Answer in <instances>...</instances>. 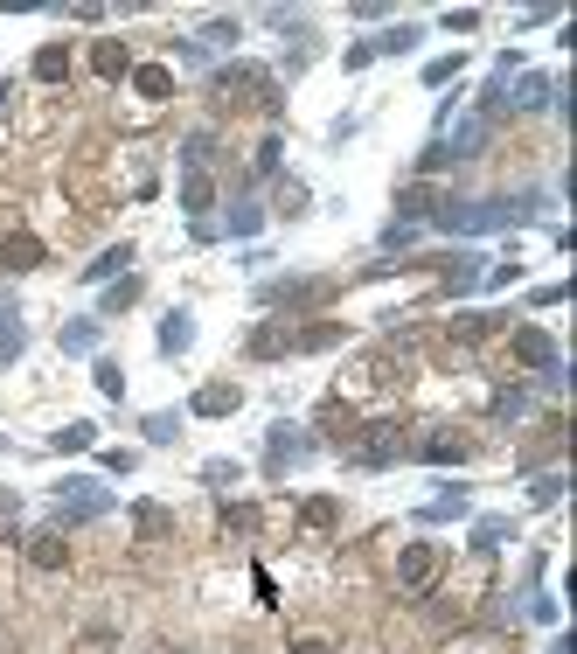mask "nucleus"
Returning <instances> with one entry per match:
<instances>
[{
  "instance_id": "1",
  "label": "nucleus",
  "mask_w": 577,
  "mask_h": 654,
  "mask_svg": "<svg viewBox=\"0 0 577 654\" xmlns=\"http://www.w3.org/2000/svg\"><path fill=\"white\" fill-rule=\"evenodd\" d=\"M529 202H536V195H487V202H438V209H432V230H445V237H487V230H515V223H529Z\"/></svg>"
},
{
  "instance_id": "2",
  "label": "nucleus",
  "mask_w": 577,
  "mask_h": 654,
  "mask_svg": "<svg viewBox=\"0 0 577 654\" xmlns=\"http://www.w3.org/2000/svg\"><path fill=\"white\" fill-rule=\"evenodd\" d=\"M119 501L105 481H91V474H63L56 481V529H70V522H98V515H112Z\"/></svg>"
},
{
  "instance_id": "3",
  "label": "nucleus",
  "mask_w": 577,
  "mask_h": 654,
  "mask_svg": "<svg viewBox=\"0 0 577 654\" xmlns=\"http://www.w3.org/2000/svg\"><path fill=\"white\" fill-rule=\"evenodd\" d=\"M313 453H320V439H313L306 425H272V432H265V474H272V481H286L292 467H306Z\"/></svg>"
},
{
  "instance_id": "4",
  "label": "nucleus",
  "mask_w": 577,
  "mask_h": 654,
  "mask_svg": "<svg viewBox=\"0 0 577 654\" xmlns=\"http://www.w3.org/2000/svg\"><path fill=\"white\" fill-rule=\"evenodd\" d=\"M487 140H494V119H487V112H466V119H445V133H438L432 147H438V161L452 167V161H480Z\"/></svg>"
},
{
  "instance_id": "5",
  "label": "nucleus",
  "mask_w": 577,
  "mask_h": 654,
  "mask_svg": "<svg viewBox=\"0 0 577 654\" xmlns=\"http://www.w3.org/2000/svg\"><path fill=\"white\" fill-rule=\"evenodd\" d=\"M404 453H411V439H404V425H369V439H355V453H348V460L376 474V467H397Z\"/></svg>"
},
{
  "instance_id": "6",
  "label": "nucleus",
  "mask_w": 577,
  "mask_h": 654,
  "mask_svg": "<svg viewBox=\"0 0 577 654\" xmlns=\"http://www.w3.org/2000/svg\"><path fill=\"white\" fill-rule=\"evenodd\" d=\"M515 362L543 369V383H564V348H557L543 327H515Z\"/></svg>"
},
{
  "instance_id": "7",
  "label": "nucleus",
  "mask_w": 577,
  "mask_h": 654,
  "mask_svg": "<svg viewBox=\"0 0 577 654\" xmlns=\"http://www.w3.org/2000/svg\"><path fill=\"white\" fill-rule=\"evenodd\" d=\"M258 300L265 307H320V300H334V279H265Z\"/></svg>"
},
{
  "instance_id": "8",
  "label": "nucleus",
  "mask_w": 577,
  "mask_h": 654,
  "mask_svg": "<svg viewBox=\"0 0 577 654\" xmlns=\"http://www.w3.org/2000/svg\"><path fill=\"white\" fill-rule=\"evenodd\" d=\"M411 460H425V467H459V460H473V439H466V432H425V439H411Z\"/></svg>"
},
{
  "instance_id": "9",
  "label": "nucleus",
  "mask_w": 577,
  "mask_h": 654,
  "mask_svg": "<svg viewBox=\"0 0 577 654\" xmlns=\"http://www.w3.org/2000/svg\"><path fill=\"white\" fill-rule=\"evenodd\" d=\"M432 578H438V543H404V550H397V585H404V592H425Z\"/></svg>"
},
{
  "instance_id": "10",
  "label": "nucleus",
  "mask_w": 577,
  "mask_h": 654,
  "mask_svg": "<svg viewBox=\"0 0 577 654\" xmlns=\"http://www.w3.org/2000/svg\"><path fill=\"white\" fill-rule=\"evenodd\" d=\"M438 265H445V272H438V279H445V293H473V286L487 279V265H494V258H480V251H452V258H438Z\"/></svg>"
},
{
  "instance_id": "11",
  "label": "nucleus",
  "mask_w": 577,
  "mask_h": 654,
  "mask_svg": "<svg viewBox=\"0 0 577 654\" xmlns=\"http://www.w3.org/2000/svg\"><path fill=\"white\" fill-rule=\"evenodd\" d=\"M244 355H251V362H279V355H292V327H286V321H265V327H251Z\"/></svg>"
},
{
  "instance_id": "12",
  "label": "nucleus",
  "mask_w": 577,
  "mask_h": 654,
  "mask_svg": "<svg viewBox=\"0 0 577 654\" xmlns=\"http://www.w3.org/2000/svg\"><path fill=\"white\" fill-rule=\"evenodd\" d=\"M181 209H188L195 223L216 209V181H209V167H188V174H181Z\"/></svg>"
},
{
  "instance_id": "13",
  "label": "nucleus",
  "mask_w": 577,
  "mask_h": 654,
  "mask_svg": "<svg viewBox=\"0 0 577 654\" xmlns=\"http://www.w3.org/2000/svg\"><path fill=\"white\" fill-rule=\"evenodd\" d=\"M237 404H244V390H237V383H209V390H195V397H188V411H195V418H230Z\"/></svg>"
},
{
  "instance_id": "14",
  "label": "nucleus",
  "mask_w": 577,
  "mask_h": 654,
  "mask_svg": "<svg viewBox=\"0 0 577 654\" xmlns=\"http://www.w3.org/2000/svg\"><path fill=\"white\" fill-rule=\"evenodd\" d=\"M126 265H133V244H112V251H98V258H91V265H84L77 279H84V286H112V279H119Z\"/></svg>"
},
{
  "instance_id": "15",
  "label": "nucleus",
  "mask_w": 577,
  "mask_h": 654,
  "mask_svg": "<svg viewBox=\"0 0 577 654\" xmlns=\"http://www.w3.org/2000/svg\"><path fill=\"white\" fill-rule=\"evenodd\" d=\"M28 564H35V571H63V564H70V543H63V529H42V536H28Z\"/></svg>"
},
{
  "instance_id": "16",
  "label": "nucleus",
  "mask_w": 577,
  "mask_h": 654,
  "mask_svg": "<svg viewBox=\"0 0 577 654\" xmlns=\"http://www.w3.org/2000/svg\"><path fill=\"white\" fill-rule=\"evenodd\" d=\"M133 91H140L146 105L174 98V70H167V63H133Z\"/></svg>"
},
{
  "instance_id": "17",
  "label": "nucleus",
  "mask_w": 577,
  "mask_h": 654,
  "mask_svg": "<svg viewBox=\"0 0 577 654\" xmlns=\"http://www.w3.org/2000/svg\"><path fill=\"white\" fill-rule=\"evenodd\" d=\"M91 70L119 84V77H133V49L126 42H91Z\"/></svg>"
},
{
  "instance_id": "18",
  "label": "nucleus",
  "mask_w": 577,
  "mask_h": 654,
  "mask_svg": "<svg viewBox=\"0 0 577 654\" xmlns=\"http://www.w3.org/2000/svg\"><path fill=\"white\" fill-rule=\"evenodd\" d=\"M550 98H557V77H543V70H529V77L515 84V98H508V105H515V112H543Z\"/></svg>"
},
{
  "instance_id": "19",
  "label": "nucleus",
  "mask_w": 577,
  "mask_h": 654,
  "mask_svg": "<svg viewBox=\"0 0 577 654\" xmlns=\"http://www.w3.org/2000/svg\"><path fill=\"white\" fill-rule=\"evenodd\" d=\"M153 341H160V355H181V348L195 341V314H188V307H174V314L160 321V334H153Z\"/></svg>"
},
{
  "instance_id": "20",
  "label": "nucleus",
  "mask_w": 577,
  "mask_h": 654,
  "mask_svg": "<svg viewBox=\"0 0 577 654\" xmlns=\"http://www.w3.org/2000/svg\"><path fill=\"white\" fill-rule=\"evenodd\" d=\"M56 341H63V355H98V341H105V321H91V314H84V321L63 327Z\"/></svg>"
},
{
  "instance_id": "21",
  "label": "nucleus",
  "mask_w": 577,
  "mask_h": 654,
  "mask_svg": "<svg viewBox=\"0 0 577 654\" xmlns=\"http://www.w3.org/2000/svg\"><path fill=\"white\" fill-rule=\"evenodd\" d=\"M42 258H49L42 237H7V244H0V265H7V272H35Z\"/></svg>"
},
{
  "instance_id": "22",
  "label": "nucleus",
  "mask_w": 577,
  "mask_h": 654,
  "mask_svg": "<svg viewBox=\"0 0 577 654\" xmlns=\"http://www.w3.org/2000/svg\"><path fill=\"white\" fill-rule=\"evenodd\" d=\"M473 501H466V488H445V494H432L425 508H418V522H459Z\"/></svg>"
},
{
  "instance_id": "23",
  "label": "nucleus",
  "mask_w": 577,
  "mask_h": 654,
  "mask_svg": "<svg viewBox=\"0 0 577 654\" xmlns=\"http://www.w3.org/2000/svg\"><path fill=\"white\" fill-rule=\"evenodd\" d=\"M133 529H140L146 543H160V536H174V515H167L160 501H140V508H133Z\"/></svg>"
},
{
  "instance_id": "24",
  "label": "nucleus",
  "mask_w": 577,
  "mask_h": 654,
  "mask_svg": "<svg viewBox=\"0 0 577 654\" xmlns=\"http://www.w3.org/2000/svg\"><path fill=\"white\" fill-rule=\"evenodd\" d=\"M411 42H425V28H418V21H397V28H383L369 49H376V56H404Z\"/></svg>"
},
{
  "instance_id": "25",
  "label": "nucleus",
  "mask_w": 577,
  "mask_h": 654,
  "mask_svg": "<svg viewBox=\"0 0 577 654\" xmlns=\"http://www.w3.org/2000/svg\"><path fill=\"white\" fill-rule=\"evenodd\" d=\"M49 446H56V453H91V446H98V425H91V418H77V425L49 432Z\"/></svg>"
},
{
  "instance_id": "26",
  "label": "nucleus",
  "mask_w": 577,
  "mask_h": 654,
  "mask_svg": "<svg viewBox=\"0 0 577 654\" xmlns=\"http://www.w3.org/2000/svg\"><path fill=\"white\" fill-rule=\"evenodd\" d=\"M35 77H42V84H63V77H70V49H63V42H49V49L35 56Z\"/></svg>"
},
{
  "instance_id": "27",
  "label": "nucleus",
  "mask_w": 577,
  "mask_h": 654,
  "mask_svg": "<svg viewBox=\"0 0 577 654\" xmlns=\"http://www.w3.org/2000/svg\"><path fill=\"white\" fill-rule=\"evenodd\" d=\"M258 230H265V202H251V195H244V202L230 209V237H258Z\"/></svg>"
},
{
  "instance_id": "28",
  "label": "nucleus",
  "mask_w": 577,
  "mask_h": 654,
  "mask_svg": "<svg viewBox=\"0 0 577 654\" xmlns=\"http://www.w3.org/2000/svg\"><path fill=\"white\" fill-rule=\"evenodd\" d=\"M299 522H306V529H334V522H341V501H334V494H313V501L299 508Z\"/></svg>"
},
{
  "instance_id": "29",
  "label": "nucleus",
  "mask_w": 577,
  "mask_h": 654,
  "mask_svg": "<svg viewBox=\"0 0 577 654\" xmlns=\"http://www.w3.org/2000/svg\"><path fill=\"white\" fill-rule=\"evenodd\" d=\"M140 432H146V446H174L181 439V411H153Z\"/></svg>"
},
{
  "instance_id": "30",
  "label": "nucleus",
  "mask_w": 577,
  "mask_h": 654,
  "mask_svg": "<svg viewBox=\"0 0 577 654\" xmlns=\"http://www.w3.org/2000/svg\"><path fill=\"white\" fill-rule=\"evenodd\" d=\"M237 35H244V21H237V14H223V21H209V28H202L195 42H202V49H230Z\"/></svg>"
},
{
  "instance_id": "31",
  "label": "nucleus",
  "mask_w": 577,
  "mask_h": 654,
  "mask_svg": "<svg viewBox=\"0 0 577 654\" xmlns=\"http://www.w3.org/2000/svg\"><path fill=\"white\" fill-rule=\"evenodd\" d=\"M515 536V522L508 515H487V522H473V550H494V543H508Z\"/></svg>"
},
{
  "instance_id": "32",
  "label": "nucleus",
  "mask_w": 577,
  "mask_h": 654,
  "mask_svg": "<svg viewBox=\"0 0 577 654\" xmlns=\"http://www.w3.org/2000/svg\"><path fill=\"white\" fill-rule=\"evenodd\" d=\"M501 321H508V314H459V321H452V334H459V341H487Z\"/></svg>"
},
{
  "instance_id": "33",
  "label": "nucleus",
  "mask_w": 577,
  "mask_h": 654,
  "mask_svg": "<svg viewBox=\"0 0 577 654\" xmlns=\"http://www.w3.org/2000/svg\"><path fill=\"white\" fill-rule=\"evenodd\" d=\"M279 161H286V140H279V133H265V140H258V181H272V174H279Z\"/></svg>"
},
{
  "instance_id": "34",
  "label": "nucleus",
  "mask_w": 577,
  "mask_h": 654,
  "mask_svg": "<svg viewBox=\"0 0 577 654\" xmlns=\"http://www.w3.org/2000/svg\"><path fill=\"white\" fill-rule=\"evenodd\" d=\"M140 279H112V293H105V314H126V307H140Z\"/></svg>"
},
{
  "instance_id": "35",
  "label": "nucleus",
  "mask_w": 577,
  "mask_h": 654,
  "mask_svg": "<svg viewBox=\"0 0 577 654\" xmlns=\"http://www.w3.org/2000/svg\"><path fill=\"white\" fill-rule=\"evenodd\" d=\"M529 501H536V508H557V501H564V474H557V467H550V474H536Z\"/></svg>"
},
{
  "instance_id": "36",
  "label": "nucleus",
  "mask_w": 577,
  "mask_h": 654,
  "mask_svg": "<svg viewBox=\"0 0 577 654\" xmlns=\"http://www.w3.org/2000/svg\"><path fill=\"white\" fill-rule=\"evenodd\" d=\"M91 376H98V390H105V397H126V369H119L112 355H98V369H91Z\"/></svg>"
},
{
  "instance_id": "37",
  "label": "nucleus",
  "mask_w": 577,
  "mask_h": 654,
  "mask_svg": "<svg viewBox=\"0 0 577 654\" xmlns=\"http://www.w3.org/2000/svg\"><path fill=\"white\" fill-rule=\"evenodd\" d=\"M181 161H188V167H209V161H216V133H188Z\"/></svg>"
},
{
  "instance_id": "38",
  "label": "nucleus",
  "mask_w": 577,
  "mask_h": 654,
  "mask_svg": "<svg viewBox=\"0 0 577 654\" xmlns=\"http://www.w3.org/2000/svg\"><path fill=\"white\" fill-rule=\"evenodd\" d=\"M459 70H466V56H459V49H452V56H432V63H425V84H452Z\"/></svg>"
},
{
  "instance_id": "39",
  "label": "nucleus",
  "mask_w": 577,
  "mask_h": 654,
  "mask_svg": "<svg viewBox=\"0 0 577 654\" xmlns=\"http://www.w3.org/2000/svg\"><path fill=\"white\" fill-rule=\"evenodd\" d=\"M494 418H529V390H494Z\"/></svg>"
},
{
  "instance_id": "40",
  "label": "nucleus",
  "mask_w": 577,
  "mask_h": 654,
  "mask_svg": "<svg viewBox=\"0 0 577 654\" xmlns=\"http://www.w3.org/2000/svg\"><path fill=\"white\" fill-rule=\"evenodd\" d=\"M223 529H244V536H251V529H258V508H251V501H230V508H223Z\"/></svg>"
},
{
  "instance_id": "41",
  "label": "nucleus",
  "mask_w": 577,
  "mask_h": 654,
  "mask_svg": "<svg viewBox=\"0 0 577 654\" xmlns=\"http://www.w3.org/2000/svg\"><path fill=\"white\" fill-rule=\"evenodd\" d=\"M237 474H244V467H237V460H209V467H202V481H209V488H230V481H237Z\"/></svg>"
},
{
  "instance_id": "42",
  "label": "nucleus",
  "mask_w": 577,
  "mask_h": 654,
  "mask_svg": "<svg viewBox=\"0 0 577 654\" xmlns=\"http://www.w3.org/2000/svg\"><path fill=\"white\" fill-rule=\"evenodd\" d=\"M529 620H543V627H557V620H564V606H557L550 592H536V599H529Z\"/></svg>"
},
{
  "instance_id": "43",
  "label": "nucleus",
  "mask_w": 577,
  "mask_h": 654,
  "mask_svg": "<svg viewBox=\"0 0 577 654\" xmlns=\"http://www.w3.org/2000/svg\"><path fill=\"white\" fill-rule=\"evenodd\" d=\"M404 244H418V223H390L383 230V251H404Z\"/></svg>"
},
{
  "instance_id": "44",
  "label": "nucleus",
  "mask_w": 577,
  "mask_h": 654,
  "mask_svg": "<svg viewBox=\"0 0 577 654\" xmlns=\"http://www.w3.org/2000/svg\"><path fill=\"white\" fill-rule=\"evenodd\" d=\"M445 28H452V35H473V28H480V14H473V7H452V14H445Z\"/></svg>"
},
{
  "instance_id": "45",
  "label": "nucleus",
  "mask_w": 577,
  "mask_h": 654,
  "mask_svg": "<svg viewBox=\"0 0 577 654\" xmlns=\"http://www.w3.org/2000/svg\"><path fill=\"white\" fill-rule=\"evenodd\" d=\"M292 654H334L327 641H292Z\"/></svg>"
},
{
  "instance_id": "46",
  "label": "nucleus",
  "mask_w": 577,
  "mask_h": 654,
  "mask_svg": "<svg viewBox=\"0 0 577 654\" xmlns=\"http://www.w3.org/2000/svg\"><path fill=\"white\" fill-rule=\"evenodd\" d=\"M0 105H7V77H0Z\"/></svg>"
},
{
  "instance_id": "47",
  "label": "nucleus",
  "mask_w": 577,
  "mask_h": 654,
  "mask_svg": "<svg viewBox=\"0 0 577 654\" xmlns=\"http://www.w3.org/2000/svg\"><path fill=\"white\" fill-rule=\"evenodd\" d=\"M0 453H7V439H0Z\"/></svg>"
}]
</instances>
